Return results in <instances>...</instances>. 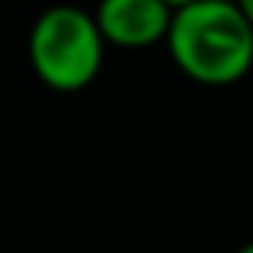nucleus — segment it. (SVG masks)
<instances>
[{"label":"nucleus","mask_w":253,"mask_h":253,"mask_svg":"<svg viewBox=\"0 0 253 253\" xmlns=\"http://www.w3.org/2000/svg\"><path fill=\"white\" fill-rule=\"evenodd\" d=\"M164 45L176 71L202 86H231L253 74V26L234 0L176 6Z\"/></svg>","instance_id":"obj_1"},{"label":"nucleus","mask_w":253,"mask_h":253,"mask_svg":"<svg viewBox=\"0 0 253 253\" xmlns=\"http://www.w3.org/2000/svg\"><path fill=\"white\" fill-rule=\"evenodd\" d=\"M103 61L106 42L84 6L55 3L36 16L29 29V68L48 90H86L99 77Z\"/></svg>","instance_id":"obj_2"},{"label":"nucleus","mask_w":253,"mask_h":253,"mask_svg":"<svg viewBox=\"0 0 253 253\" xmlns=\"http://www.w3.org/2000/svg\"><path fill=\"white\" fill-rule=\"evenodd\" d=\"M173 6L164 0H99L93 19L106 48L141 51L167 39Z\"/></svg>","instance_id":"obj_3"},{"label":"nucleus","mask_w":253,"mask_h":253,"mask_svg":"<svg viewBox=\"0 0 253 253\" xmlns=\"http://www.w3.org/2000/svg\"><path fill=\"white\" fill-rule=\"evenodd\" d=\"M234 3H237V10L244 13V19L253 26V0H234Z\"/></svg>","instance_id":"obj_4"},{"label":"nucleus","mask_w":253,"mask_h":253,"mask_svg":"<svg viewBox=\"0 0 253 253\" xmlns=\"http://www.w3.org/2000/svg\"><path fill=\"white\" fill-rule=\"evenodd\" d=\"M164 3H167V6H173V10H176V6H183V3H192V0H164Z\"/></svg>","instance_id":"obj_5"},{"label":"nucleus","mask_w":253,"mask_h":253,"mask_svg":"<svg viewBox=\"0 0 253 253\" xmlns=\"http://www.w3.org/2000/svg\"><path fill=\"white\" fill-rule=\"evenodd\" d=\"M237 253H253V241H250V244H244V247L237 250Z\"/></svg>","instance_id":"obj_6"}]
</instances>
